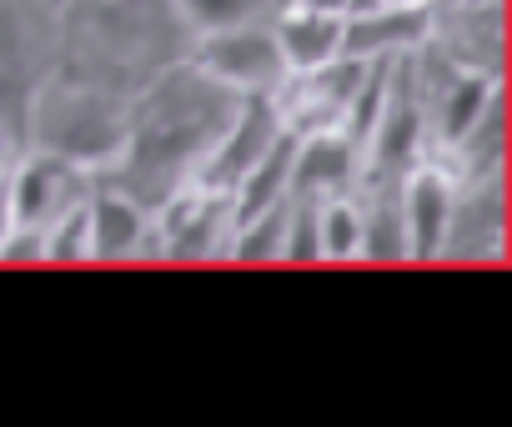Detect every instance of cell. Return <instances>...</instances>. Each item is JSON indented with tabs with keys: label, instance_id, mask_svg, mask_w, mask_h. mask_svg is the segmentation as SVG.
<instances>
[{
	"label": "cell",
	"instance_id": "cell-14",
	"mask_svg": "<svg viewBox=\"0 0 512 427\" xmlns=\"http://www.w3.org/2000/svg\"><path fill=\"white\" fill-rule=\"evenodd\" d=\"M412 131H417V116H412V111H402V116L387 126V141H382V151H387V156H407V146H412Z\"/></svg>",
	"mask_w": 512,
	"mask_h": 427
},
{
	"label": "cell",
	"instance_id": "cell-11",
	"mask_svg": "<svg viewBox=\"0 0 512 427\" xmlns=\"http://www.w3.org/2000/svg\"><path fill=\"white\" fill-rule=\"evenodd\" d=\"M186 6L201 16V21H211V26H236L256 0H186Z\"/></svg>",
	"mask_w": 512,
	"mask_h": 427
},
{
	"label": "cell",
	"instance_id": "cell-3",
	"mask_svg": "<svg viewBox=\"0 0 512 427\" xmlns=\"http://www.w3.org/2000/svg\"><path fill=\"white\" fill-rule=\"evenodd\" d=\"M342 41V26L327 21V16H312V21H292L287 36H282V51L297 61V66H322Z\"/></svg>",
	"mask_w": 512,
	"mask_h": 427
},
{
	"label": "cell",
	"instance_id": "cell-4",
	"mask_svg": "<svg viewBox=\"0 0 512 427\" xmlns=\"http://www.w3.org/2000/svg\"><path fill=\"white\" fill-rule=\"evenodd\" d=\"M412 36H422V21H417L412 11H397V16H372V21H357V26H347V31H342V41H347L357 56L382 51V46H397V41H412Z\"/></svg>",
	"mask_w": 512,
	"mask_h": 427
},
{
	"label": "cell",
	"instance_id": "cell-12",
	"mask_svg": "<svg viewBox=\"0 0 512 427\" xmlns=\"http://www.w3.org/2000/svg\"><path fill=\"white\" fill-rule=\"evenodd\" d=\"M352 247H357V222H352V211H347V206L327 211V252H332V257H347Z\"/></svg>",
	"mask_w": 512,
	"mask_h": 427
},
{
	"label": "cell",
	"instance_id": "cell-10",
	"mask_svg": "<svg viewBox=\"0 0 512 427\" xmlns=\"http://www.w3.org/2000/svg\"><path fill=\"white\" fill-rule=\"evenodd\" d=\"M51 181H56V166H51V161H41V166H31V171H26V181H21V217H26V222L46 211Z\"/></svg>",
	"mask_w": 512,
	"mask_h": 427
},
{
	"label": "cell",
	"instance_id": "cell-2",
	"mask_svg": "<svg viewBox=\"0 0 512 427\" xmlns=\"http://www.w3.org/2000/svg\"><path fill=\"white\" fill-rule=\"evenodd\" d=\"M292 151H297V141L292 136H282L277 146H267L262 151V161H256V181L246 186V201H241V217L251 222L256 211H267V201L282 191V181L292 176Z\"/></svg>",
	"mask_w": 512,
	"mask_h": 427
},
{
	"label": "cell",
	"instance_id": "cell-15",
	"mask_svg": "<svg viewBox=\"0 0 512 427\" xmlns=\"http://www.w3.org/2000/svg\"><path fill=\"white\" fill-rule=\"evenodd\" d=\"M312 247H317V242H312L307 222H297V242L287 247V257H292V262H312Z\"/></svg>",
	"mask_w": 512,
	"mask_h": 427
},
{
	"label": "cell",
	"instance_id": "cell-9",
	"mask_svg": "<svg viewBox=\"0 0 512 427\" xmlns=\"http://www.w3.org/2000/svg\"><path fill=\"white\" fill-rule=\"evenodd\" d=\"M482 101H487L482 81H462V86L452 91V101H447V136H462L467 126H477V116H482Z\"/></svg>",
	"mask_w": 512,
	"mask_h": 427
},
{
	"label": "cell",
	"instance_id": "cell-7",
	"mask_svg": "<svg viewBox=\"0 0 512 427\" xmlns=\"http://www.w3.org/2000/svg\"><path fill=\"white\" fill-rule=\"evenodd\" d=\"M91 232H96V252L101 257H121L136 242V211L121 206V201H101L96 217H91Z\"/></svg>",
	"mask_w": 512,
	"mask_h": 427
},
{
	"label": "cell",
	"instance_id": "cell-1",
	"mask_svg": "<svg viewBox=\"0 0 512 427\" xmlns=\"http://www.w3.org/2000/svg\"><path fill=\"white\" fill-rule=\"evenodd\" d=\"M206 61H211V71H221L231 81H267V76H277V46L267 36H251V31L211 41Z\"/></svg>",
	"mask_w": 512,
	"mask_h": 427
},
{
	"label": "cell",
	"instance_id": "cell-5",
	"mask_svg": "<svg viewBox=\"0 0 512 427\" xmlns=\"http://www.w3.org/2000/svg\"><path fill=\"white\" fill-rule=\"evenodd\" d=\"M412 227H417V257H432L437 242H442V227H447V191L437 181H417L412 191Z\"/></svg>",
	"mask_w": 512,
	"mask_h": 427
},
{
	"label": "cell",
	"instance_id": "cell-6",
	"mask_svg": "<svg viewBox=\"0 0 512 427\" xmlns=\"http://www.w3.org/2000/svg\"><path fill=\"white\" fill-rule=\"evenodd\" d=\"M267 146H272V111L262 101H251V111H246V121L236 131V146L221 156V171H246Z\"/></svg>",
	"mask_w": 512,
	"mask_h": 427
},
{
	"label": "cell",
	"instance_id": "cell-8",
	"mask_svg": "<svg viewBox=\"0 0 512 427\" xmlns=\"http://www.w3.org/2000/svg\"><path fill=\"white\" fill-rule=\"evenodd\" d=\"M347 171H352V151L342 141H312V151L297 166V181L302 186H337V181H347Z\"/></svg>",
	"mask_w": 512,
	"mask_h": 427
},
{
	"label": "cell",
	"instance_id": "cell-13",
	"mask_svg": "<svg viewBox=\"0 0 512 427\" xmlns=\"http://www.w3.org/2000/svg\"><path fill=\"white\" fill-rule=\"evenodd\" d=\"M282 242V222H267V227H256L246 242H241V262H262L267 252H277Z\"/></svg>",
	"mask_w": 512,
	"mask_h": 427
}]
</instances>
